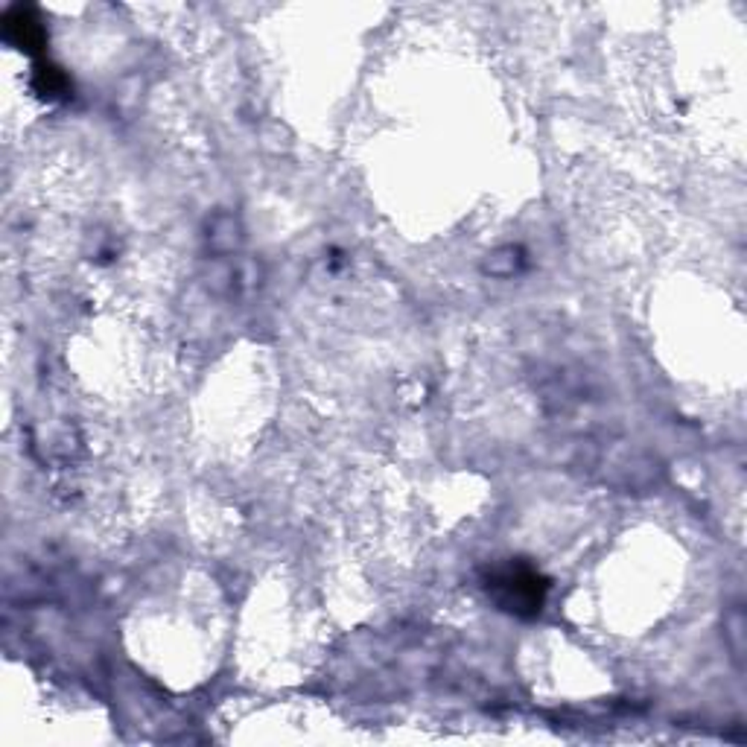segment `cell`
Returning <instances> with one entry per match:
<instances>
[{"mask_svg":"<svg viewBox=\"0 0 747 747\" xmlns=\"http://www.w3.org/2000/svg\"><path fill=\"white\" fill-rule=\"evenodd\" d=\"M747 622H744V613L739 611H730L727 613V619H724V640H727V645H730V652H732V657L736 660H742L744 657V648H747Z\"/></svg>","mask_w":747,"mask_h":747,"instance_id":"obj_3","label":"cell"},{"mask_svg":"<svg viewBox=\"0 0 747 747\" xmlns=\"http://www.w3.org/2000/svg\"><path fill=\"white\" fill-rule=\"evenodd\" d=\"M520 266H523V252L517 245L493 248L485 257V263H482V269H485V274H491V278H514Z\"/></svg>","mask_w":747,"mask_h":747,"instance_id":"obj_2","label":"cell"},{"mask_svg":"<svg viewBox=\"0 0 747 747\" xmlns=\"http://www.w3.org/2000/svg\"><path fill=\"white\" fill-rule=\"evenodd\" d=\"M240 243H243L240 219L234 214H216L211 219V225H207V245H211V252L231 254V252H237Z\"/></svg>","mask_w":747,"mask_h":747,"instance_id":"obj_1","label":"cell"}]
</instances>
